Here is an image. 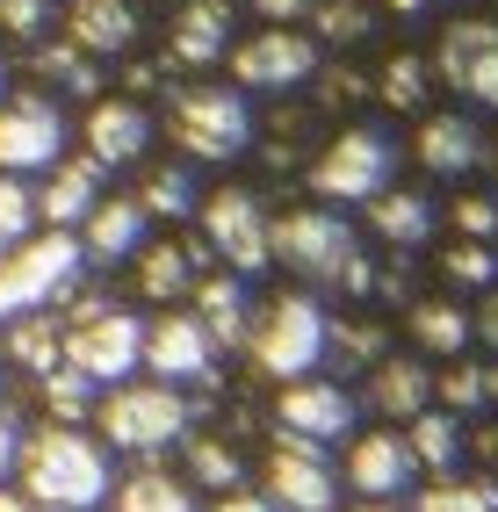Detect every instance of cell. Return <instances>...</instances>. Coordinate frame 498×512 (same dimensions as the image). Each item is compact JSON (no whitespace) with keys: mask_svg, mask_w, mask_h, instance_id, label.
<instances>
[{"mask_svg":"<svg viewBox=\"0 0 498 512\" xmlns=\"http://www.w3.org/2000/svg\"><path fill=\"white\" fill-rule=\"evenodd\" d=\"M15 491L37 498L44 512H102L116 498V455L87 426H37L22 433Z\"/></svg>","mask_w":498,"mask_h":512,"instance_id":"1","label":"cell"},{"mask_svg":"<svg viewBox=\"0 0 498 512\" xmlns=\"http://www.w3.org/2000/svg\"><path fill=\"white\" fill-rule=\"evenodd\" d=\"M275 260L304 289H376V267L361 260V231L332 202H304V210L275 217Z\"/></svg>","mask_w":498,"mask_h":512,"instance_id":"2","label":"cell"},{"mask_svg":"<svg viewBox=\"0 0 498 512\" xmlns=\"http://www.w3.org/2000/svg\"><path fill=\"white\" fill-rule=\"evenodd\" d=\"M94 426H102V448L109 455L159 462L166 448H181V440H188L195 404H188V390L159 383V375H130V383H116L102 404H94Z\"/></svg>","mask_w":498,"mask_h":512,"instance_id":"3","label":"cell"},{"mask_svg":"<svg viewBox=\"0 0 498 512\" xmlns=\"http://www.w3.org/2000/svg\"><path fill=\"white\" fill-rule=\"evenodd\" d=\"M397 166H405V145L383 123H347L340 138H325L311 152V195L332 202V210H347V202L369 210L383 188H397Z\"/></svg>","mask_w":498,"mask_h":512,"instance_id":"4","label":"cell"},{"mask_svg":"<svg viewBox=\"0 0 498 512\" xmlns=\"http://www.w3.org/2000/svg\"><path fill=\"white\" fill-rule=\"evenodd\" d=\"M80 275H87L80 231H51V224L29 231L15 253H0V325L29 311H58L80 289Z\"/></svg>","mask_w":498,"mask_h":512,"instance_id":"5","label":"cell"},{"mask_svg":"<svg viewBox=\"0 0 498 512\" xmlns=\"http://www.w3.org/2000/svg\"><path fill=\"white\" fill-rule=\"evenodd\" d=\"M325 339H332V318L311 289H289L275 303H253V332H246V354L260 375L275 383H296V375H318L325 368Z\"/></svg>","mask_w":498,"mask_h":512,"instance_id":"6","label":"cell"},{"mask_svg":"<svg viewBox=\"0 0 498 512\" xmlns=\"http://www.w3.org/2000/svg\"><path fill=\"white\" fill-rule=\"evenodd\" d=\"M166 138H174L195 166H224L253 152V101L239 87H217V80H195V87H174L166 101Z\"/></svg>","mask_w":498,"mask_h":512,"instance_id":"7","label":"cell"},{"mask_svg":"<svg viewBox=\"0 0 498 512\" xmlns=\"http://www.w3.org/2000/svg\"><path fill=\"white\" fill-rule=\"evenodd\" d=\"M65 368H80L94 390H116L145 368V318L123 303H80L65 318Z\"/></svg>","mask_w":498,"mask_h":512,"instance_id":"8","label":"cell"},{"mask_svg":"<svg viewBox=\"0 0 498 512\" xmlns=\"http://www.w3.org/2000/svg\"><path fill=\"white\" fill-rule=\"evenodd\" d=\"M195 224H203L210 260H224L231 275L253 282L260 267H275V217H268V202H260L253 188H217V195H203Z\"/></svg>","mask_w":498,"mask_h":512,"instance_id":"9","label":"cell"},{"mask_svg":"<svg viewBox=\"0 0 498 512\" xmlns=\"http://www.w3.org/2000/svg\"><path fill=\"white\" fill-rule=\"evenodd\" d=\"M65 145H73V123H65L58 94L22 87V94L0 101V174H15V181L51 174V166L65 159Z\"/></svg>","mask_w":498,"mask_h":512,"instance_id":"10","label":"cell"},{"mask_svg":"<svg viewBox=\"0 0 498 512\" xmlns=\"http://www.w3.org/2000/svg\"><path fill=\"white\" fill-rule=\"evenodd\" d=\"M304 80H318V37L311 29L260 22L253 37L231 44V87L239 94H296Z\"/></svg>","mask_w":498,"mask_h":512,"instance_id":"11","label":"cell"},{"mask_svg":"<svg viewBox=\"0 0 498 512\" xmlns=\"http://www.w3.org/2000/svg\"><path fill=\"white\" fill-rule=\"evenodd\" d=\"M275 433L311 440V448H332V440L361 433V397L340 383V375H296L275 397Z\"/></svg>","mask_w":498,"mask_h":512,"instance_id":"12","label":"cell"},{"mask_svg":"<svg viewBox=\"0 0 498 512\" xmlns=\"http://www.w3.org/2000/svg\"><path fill=\"white\" fill-rule=\"evenodd\" d=\"M260 476H268V498L282 512H340V469H332L325 448H311V440H289L275 433L268 462H260Z\"/></svg>","mask_w":498,"mask_h":512,"instance_id":"13","label":"cell"},{"mask_svg":"<svg viewBox=\"0 0 498 512\" xmlns=\"http://www.w3.org/2000/svg\"><path fill=\"white\" fill-rule=\"evenodd\" d=\"M434 80H448L477 109H498V22H484V15L448 22L434 44Z\"/></svg>","mask_w":498,"mask_h":512,"instance_id":"14","label":"cell"},{"mask_svg":"<svg viewBox=\"0 0 498 512\" xmlns=\"http://www.w3.org/2000/svg\"><path fill=\"white\" fill-rule=\"evenodd\" d=\"M217 339L203 332V318L195 311H159L152 325H145V375H159V383H174V390H188V383H217Z\"/></svg>","mask_w":498,"mask_h":512,"instance_id":"15","label":"cell"},{"mask_svg":"<svg viewBox=\"0 0 498 512\" xmlns=\"http://www.w3.org/2000/svg\"><path fill=\"white\" fill-rule=\"evenodd\" d=\"M159 138V123L145 101H130V94H94L87 101V116H80V152L87 159H102V166H138Z\"/></svg>","mask_w":498,"mask_h":512,"instance_id":"16","label":"cell"},{"mask_svg":"<svg viewBox=\"0 0 498 512\" xmlns=\"http://www.w3.org/2000/svg\"><path fill=\"white\" fill-rule=\"evenodd\" d=\"M340 484H354L361 498H405V491L419 484V455H412L405 426H369V433H354V440H347Z\"/></svg>","mask_w":498,"mask_h":512,"instance_id":"17","label":"cell"},{"mask_svg":"<svg viewBox=\"0 0 498 512\" xmlns=\"http://www.w3.org/2000/svg\"><path fill=\"white\" fill-rule=\"evenodd\" d=\"M412 159H419L434 181L477 174V166L491 159L484 123H477V116H462V109H426V116H419V138H412Z\"/></svg>","mask_w":498,"mask_h":512,"instance_id":"18","label":"cell"},{"mask_svg":"<svg viewBox=\"0 0 498 512\" xmlns=\"http://www.w3.org/2000/svg\"><path fill=\"white\" fill-rule=\"evenodd\" d=\"M361 412H376L383 426H412L426 404H434V368L419 354H383L369 375H361Z\"/></svg>","mask_w":498,"mask_h":512,"instance_id":"19","label":"cell"},{"mask_svg":"<svg viewBox=\"0 0 498 512\" xmlns=\"http://www.w3.org/2000/svg\"><path fill=\"white\" fill-rule=\"evenodd\" d=\"M102 174L109 166L102 159H73L65 152L51 174H44V188H37V224H51V231H80L87 217H94V202H102Z\"/></svg>","mask_w":498,"mask_h":512,"instance_id":"20","label":"cell"},{"mask_svg":"<svg viewBox=\"0 0 498 512\" xmlns=\"http://www.w3.org/2000/svg\"><path fill=\"white\" fill-rule=\"evenodd\" d=\"M145 238H152V217L138 210V195H102L94 217L80 224V253L87 267H116V260H138Z\"/></svg>","mask_w":498,"mask_h":512,"instance_id":"21","label":"cell"},{"mask_svg":"<svg viewBox=\"0 0 498 512\" xmlns=\"http://www.w3.org/2000/svg\"><path fill=\"white\" fill-rule=\"evenodd\" d=\"M138 0H65V37L87 58H123L138 44Z\"/></svg>","mask_w":498,"mask_h":512,"instance_id":"22","label":"cell"},{"mask_svg":"<svg viewBox=\"0 0 498 512\" xmlns=\"http://www.w3.org/2000/svg\"><path fill=\"white\" fill-rule=\"evenodd\" d=\"M231 0H181L174 15V37H166V51H174V65H217L231 58Z\"/></svg>","mask_w":498,"mask_h":512,"instance_id":"23","label":"cell"},{"mask_svg":"<svg viewBox=\"0 0 498 512\" xmlns=\"http://www.w3.org/2000/svg\"><path fill=\"white\" fill-rule=\"evenodd\" d=\"M369 231L383 238V246L412 253V246H426V238L441 231V202L426 195V188H383L369 202Z\"/></svg>","mask_w":498,"mask_h":512,"instance_id":"24","label":"cell"},{"mask_svg":"<svg viewBox=\"0 0 498 512\" xmlns=\"http://www.w3.org/2000/svg\"><path fill=\"white\" fill-rule=\"evenodd\" d=\"M195 318H203V332L217 339V347H246L253 332V289L246 275H195Z\"/></svg>","mask_w":498,"mask_h":512,"instance_id":"25","label":"cell"},{"mask_svg":"<svg viewBox=\"0 0 498 512\" xmlns=\"http://www.w3.org/2000/svg\"><path fill=\"white\" fill-rule=\"evenodd\" d=\"M210 246H181V238H145L138 246V296L152 303H174L195 289V275H203Z\"/></svg>","mask_w":498,"mask_h":512,"instance_id":"26","label":"cell"},{"mask_svg":"<svg viewBox=\"0 0 498 512\" xmlns=\"http://www.w3.org/2000/svg\"><path fill=\"white\" fill-rule=\"evenodd\" d=\"M405 325H412V347H419V354H441V361H455V354L477 347L470 311H462V303H448V296H419Z\"/></svg>","mask_w":498,"mask_h":512,"instance_id":"27","label":"cell"},{"mask_svg":"<svg viewBox=\"0 0 498 512\" xmlns=\"http://www.w3.org/2000/svg\"><path fill=\"white\" fill-rule=\"evenodd\" d=\"M405 440H412V455H419V476H455L462 455H470V433H462V419L441 412V404H426V412L405 426Z\"/></svg>","mask_w":498,"mask_h":512,"instance_id":"28","label":"cell"},{"mask_svg":"<svg viewBox=\"0 0 498 512\" xmlns=\"http://www.w3.org/2000/svg\"><path fill=\"white\" fill-rule=\"evenodd\" d=\"M116 512H210L203 498H195V484L188 476H174V469H130L123 484H116V498H109Z\"/></svg>","mask_w":498,"mask_h":512,"instance_id":"29","label":"cell"},{"mask_svg":"<svg viewBox=\"0 0 498 512\" xmlns=\"http://www.w3.org/2000/svg\"><path fill=\"white\" fill-rule=\"evenodd\" d=\"M29 73H37L44 80V94H102V58H87L73 37H65V44H29Z\"/></svg>","mask_w":498,"mask_h":512,"instance_id":"30","label":"cell"},{"mask_svg":"<svg viewBox=\"0 0 498 512\" xmlns=\"http://www.w3.org/2000/svg\"><path fill=\"white\" fill-rule=\"evenodd\" d=\"M434 404L455 419H477L498 404V361H470V354H455L441 375H434Z\"/></svg>","mask_w":498,"mask_h":512,"instance_id":"31","label":"cell"},{"mask_svg":"<svg viewBox=\"0 0 498 512\" xmlns=\"http://www.w3.org/2000/svg\"><path fill=\"white\" fill-rule=\"evenodd\" d=\"M0 354L29 375H51L65 361V325L51 311H29V318H8V339H0Z\"/></svg>","mask_w":498,"mask_h":512,"instance_id":"32","label":"cell"},{"mask_svg":"<svg viewBox=\"0 0 498 512\" xmlns=\"http://www.w3.org/2000/svg\"><path fill=\"white\" fill-rule=\"evenodd\" d=\"M376 94L390 101L397 116H426V101H434V58L419 51H397L383 73H376Z\"/></svg>","mask_w":498,"mask_h":512,"instance_id":"33","label":"cell"},{"mask_svg":"<svg viewBox=\"0 0 498 512\" xmlns=\"http://www.w3.org/2000/svg\"><path fill=\"white\" fill-rule=\"evenodd\" d=\"M181 448H188V484H195V491H217V498H224V491L246 484V462H239V448H231V440L188 433Z\"/></svg>","mask_w":498,"mask_h":512,"instance_id":"34","label":"cell"},{"mask_svg":"<svg viewBox=\"0 0 498 512\" xmlns=\"http://www.w3.org/2000/svg\"><path fill=\"white\" fill-rule=\"evenodd\" d=\"M37 397H44V412H51V426H87L94 419V404H102V390L87 383L80 368H51V375H37Z\"/></svg>","mask_w":498,"mask_h":512,"instance_id":"35","label":"cell"},{"mask_svg":"<svg viewBox=\"0 0 498 512\" xmlns=\"http://www.w3.org/2000/svg\"><path fill=\"white\" fill-rule=\"evenodd\" d=\"M138 210L145 217H195L203 210V188H195L188 166H152V174L138 181Z\"/></svg>","mask_w":498,"mask_h":512,"instance_id":"36","label":"cell"},{"mask_svg":"<svg viewBox=\"0 0 498 512\" xmlns=\"http://www.w3.org/2000/svg\"><path fill=\"white\" fill-rule=\"evenodd\" d=\"M412 512H498V476H434Z\"/></svg>","mask_w":498,"mask_h":512,"instance_id":"37","label":"cell"},{"mask_svg":"<svg viewBox=\"0 0 498 512\" xmlns=\"http://www.w3.org/2000/svg\"><path fill=\"white\" fill-rule=\"evenodd\" d=\"M441 275L455 289H491L498 282V246H484V238H448V253H441Z\"/></svg>","mask_w":498,"mask_h":512,"instance_id":"38","label":"cell"},{"mask_svg":"<svg viewBox=\"0 0 498 512\" xmlns=\"http://www.w3.org/2000/svg\"><path fill=\"white\" fill-rule=\"evenodd\" d=\"M29 231H37V188L0 174V253H15Z\"/></svg>","mask_w":498,"mask_h":512,"instance_id":"39","label":"cell"},{"mask_svg":"<svg viewBox=\"0 0 498 512\" xmlns=\"http://www.w3.org/2000/svg\"><path fill=\"white\" fill-rule=\"evenodd\" d=\"M311 22H318V44H361L376 29V15L361 8V0H318Z\"/></svg>","mask_w":498,"mask_h":512,"instance_id":"40","label":"cell"},{"mask_svg":"<svg viewBox=\"0 0 498 512\" xmlns=\"http://www.w3.org/2000/svg\"><path fill=\"white\" fill-rule=\"evenodd\" d=\"M383 354H390V347H383L376 325H332V339H325V361H347V368H361V375H369Z\"/></svg>","mask_w":498,"mask_h":512,"instance_id":"41","label":"cell"},{"mask_svg":"<svg viewBox=\"0 0 498 512\" xmlns=\"http://www.w3.org/2000/svg\"><path fill=\"white\" fill-rule=\"evenodd\" d=\"M51 22H58V0H0V29L15 44H44Z\"/></svg>","mask_w":498,"mask_h":512,"instance_id":"42","label":"cell"},{"mask_svg":"<svg viewBox=\"0 0 498 512\" xmlns=\"http://www.w3.org/2000/svg\"><path fill=\"white\" fill-rule=\"evenodd\" d=\"M448 224H455V238H484V246H498V195L448 202Z\"/></svg>","mask_w":498,"mask_h":512,"instance_id":"43","label":"cell"},{"mask_svg":"<svg viewBox=\"0 0 498 512\" xmlns=\"http://www.w3.org/2000/svg\"><path fill=\"white\" fill-rule=\"evenodd\" d=\"M246 8H253L260 22H275V29H296V22H311L318 0H246Z\"/></svg>","mask_w":498,"mask_h":512,"instance_id":"44","label":"cell"},{"mask_svg":"<svg viewBox=\"0 0 498 512\" xmlns=\"http://www.w3.org/2000/svg\"><path fill=\"white\" fill-rule=\"evenodd\" d=\"M470 332H477V347L498 354V289H484V303L470 311Z\"/></svg>","mask_w":498,"mask_h":512,"instance_id":"45","label":"cell"},{"mask_svg":"<svg viewBox=\"0 0 498 512\" xmlns=\"http://www.w3.org/2000/svg\"><path fill=\"white\" fill-rule=\"evenodd\" d=\"M210 512H282V505H275L268 491H246V484H239V491H224Z\"/></svg>","mask_w":498,"mask_h":512,"instance_id":"46","label":"cell"},{"mask_svg":"<svg viewBox=\"0 0 498 512\" xmlns=\"http://www.w3.org/2000/svg\"><path fill=\"white\" fill-rule=\"evenodd\" d=\"M15 455H22V426H15L8 412H0V484L15 476Z\"/></svg>","mask_w":498,"mask_h":512,"instance_id":"47","label":"cell"},{"mask_svg":"<svg viewBox=\"0 0 498 512\" xmlns=\"http://www.w3.org/2000/svg\"><path fill=\"white\" fill-rule=\"evenodd\" d=\"M0 512H44L37 498H22V491H8V484H0Z\"/></svg>","mask_w":498,"mask_h":512,"instance_id":"48","label":"cell"},{"mask_svg":"<svg viewBox=\"0 0 498 512\" xmlns=\"http://www.w3.org/2000/svg\"><path fill=\"white\" fill-rule=\"evenodd\" d=\"M470 455H484V462H498V426H484V433L470 440Z\"/></svg>","mask_w":498,"mask_h":512,"instance_id":"49","label":"cell"},{"mask_svg":"<svg viewBox=\"0 0 498 512\" xmlns=\"http://www.w3.org/2000/svg\"><path fill=\"white\" fill-rule=\"evenodd\" d=\"M340 512H412V505H397V498H361V505H340Z\"/></svg>","mask_w":498,"mask_h":512,"instance_id":"50","label":"cell"},{"mask_svg":"<svg viewBox=\"0 0 498 512\" xmlns=\"http://www.w3.org/2000/svg\"><path fill=\"white\" fill-rule=\"evenodd\" d=\"M0 101H8V65H0Z\"/></svg>","mask_w":498,"mask_h":512,"instance_id":"51","label":"cell"},{"mask_svg":"<svg viewBox=\"0 0 498 512\" xmlns=\"http://www.w3.org/2000/svg\"><path fill=\"white\" fill-rule=\"evenodd\" d=\"M491 174H498V145H491Z\"/></svg>","mask_w":498,"mask_h":512,"instance_id":"52","label":"cell"},{"mask_svg":"<svg viewBox=\"0 0 498 512\" xmlns=\"http://www.w3.org/2000/svg\"><path fill=\"white\" fill-rule=\"evenodd\" d=\"M0 368H8V354H0Z\"/></svg>","mask_w":498,"mask_h":512,"instance_id":"53","label":"cell"},{"mask_svg":"<svg viewBox=\"0 0 498 512\" xmlns=\"http://www.w3.org/2000/svg\"><path fill=\"white\" fill-rule=\"evenodd\" d=\"M441 8H448V0H441Z\"/></svg>","mask_w":498,"mask_h":512,"instance_id":"54","label":"cell"}]
</instances>
